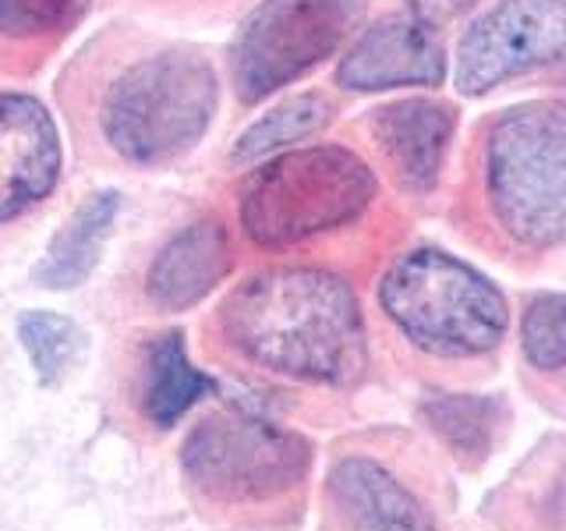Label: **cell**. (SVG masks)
<instances>
[{"mask_svg":"<svg viewBox=\"0 0 566 531\" xmlns=\"http://www.w3.org/2000/svg\"><path fill=\"white\" fill-rule=\"evenodd\" d=\"M223 336L248 362L323 386H350L368 368L358 294L336 273L280 266L248 277L220 309Z\"/></svg>","mask_w":566,"mask_h":531,"instance_id":"6da1fadb","label":"cell"},{"mask_svg":"<svg viewBox=\"0 0 566 531\" xmlns=\"http://www.w3.org/2000/svg\"><path fill=\"white\" fill-rule=\"evenodd\" d=\"M379 305L407 341L436 358L489 354L510 326L500 288L439 248H415L389 266Z\"/></svg>","mask_w":566,"mask_h":531,"instance_id":"7a4b0ae2","label":"cell"},{"mask_svg":"<svg viewBox=\"0 0 566 531\" xmlns=\"http://www.w3.org/2000/svg\"><path fill=\"white\" fill-rule=\"evenodd\" d=\"M485 185L500 227L527 248L566 241V103L506 111L485 146Z\"/></svg>","mask_w":566,"mask_h":531,"instance_id":"3957f363","label":"cell"},{"mask_svg":"<svg viewBox=\"0 0 566 531\" xmlns=\"http://www.w3.org/2000/svg\"><path fill=\"white\" fill-rule=\"evenodd\" d=\"M376 199V177L361 156L312 146L262 164L241 188V227L262 248H287L358 220Z\"/></svg>","mask_w":566,"mask_h":531,"instance_id":"277c9868","label":"cell"},{"mask_svg":"<svg viewBox=\"0 0 566 531\" xmlns=\"http://www.w3.org/2000/svg\"><path fill=\"white\" fill-rule=\"evenodd\" d=\"M217 100V75L199 53H156L114 79L103 100V135L132 164H167L206 135Z\"/></svg>","mask_w":566,"mask_h":531,"instance_id":"5b68a950","label":"cell"},{"mask_svg":"<svg viewBox=\"0 0 566 531\" xmlns=\"http://www.w3.org/2000/svg\"><path fill=\"white\" fill-rule=\"evenodd\" d=\"M365 0H262L230 50L241 103H262L333 58L358 29Z\"/></svg>","mask_w":566,"mask_h":531,"instance_id":"8992f818","label":"cell"},{"mask_svg":"<svg viewBox=\"0 0 566 531\" xmlns=\"http://www.w3.org/2000/svg\"><path fill=\"white\" fill-rule=\"evenodd\" d=\"M185 475L212 500L259 503L294 489L308 475L312 447L291 429L259 415H209L181 450Z\"/></svg>","mask_w":566,"mask_h":531,"instance_id":"52a82bcc","label":"cell"},{"mask_svg":"<svg viewBox=\"0 0 566 531\" xmlns=\"http://www.w3.org/2000/svg\"><path fill=\"white\" fill-rule=\"evenodd\" d=\"M566 58V0H500L457 46V88L482 96L492 85Z\"/></svg>","mask_w":566,"mask_h":531,"instance_id":"ba28073f","label":"cell"},{"mask_svg":"<svg viewBox=\"0 0 566 531\" xmlns=\"http://www.w3.org/2000/svg\"><path fill=\"white\" fill-rule=\"evenodd\" d=\"M442 75H447V50H442L436 25L415 11L389 14L365 29L336 67V82L358 93L439 85Z\"/></svg>","mask_w":566,"mask_h":531,"instance_id":"9c48e42d","label":"cell"},{"mask_svg":"<svg viewBox=\"0 0 566 531\" xmlns=\"http://www.w3.org/2000/svg\"><path fill=\"white\" fill-rule=\"evenodd\" d=\"M61 135L46 106L29 93H0V223L57 188Z\"/></svg>","mask_w":566,"mask_h":531,"instance_id":"30bf717a","label":"cell"},{"mask_svg":"<svg viewBox=\"0 0 566 531\" xmlns=\"http://www.w3.org/2000/svg\"><path fill=\"white\" fill-rule=\"evenodd\" d=\"M329 531H436L429 507L379 460L340 457L326 478Z\"/></svg>","mask_w":566,"mask_h":531,"instance_id":"8fae6325","label":"cell"},{"mask_svg":"<svg viewBox=\"0 0 566 531\" xmlns=\"http://www.w3.org/2000/svg\"><path fill=\"white\" fill-rule=\"evenodd\" d=\"M230 238L220 220H199L156 252L146 273V294L159 312H185L230 273Z\"/></svg>","mask_w":566,"mask_h":531,"instance_id":"7c38bea8","label":"cell"},{"mask_svg":"<svg viewBox=\"0 0 566 531\" xmlns=\"http://www.w3.org/2000/svg\"><path fill=\"white\" fill-rule=\"evenodd\" d=\"M453 124L457 111L450 103L403 100L376 111L371 128H376V138L397 174V181L407 191H429L439 181Z\"/></svg>","mask_w":566,"mask_h":531,"instance_id":"4fadbf2b","label":"cell"},{"mask_svg":"<svg viewBox=\"0 0 566 531\" xmlns=\"http://www.w3.org/2000/svg\"><path fill=\"white\" fill-rule=\"evenodd\" d=\"M120 212V195L117 191H96L71 212V220L53 235L46 256L35 266V283H43L50 291H67L93 273L99 262V252L106 238H111L114 220Z\"/></svg>","mask_w":566,"mask_h":531,"instance_id":"5bb4252c","label":"cell"},{"mask_svg":"<svg viewBox=\"0 0 566 531\" xmlns=\"http://www.w3.org/2000/svg\"><path fill=\"white\" fill-rule=\"evenodd\" d=\"M209 389L212 379L188 362L185 336L181 333L156 336L146 351V372H142V415L156 429H170Z\"/></svg>","mask_w":566,"mask_h":531,"instance_id":"9a60e30c","label":"cell"},{"mask_svg":"<svg viewBox=\"0 0 566 531\" xmlns=\"http://www.w3.org/2000/svg\"><path fill=\"white\" fill-rule=\"evenodd\" d=\"M421 415L429 418L436 436L453 450V457L474 468L492 454V442L500 436L503 407L492 397L450 394V397H429L421 404Z\"/></svg>","mask_w":566,"mask_h":531,"instance_id":"2e32d148","label":"cell"},{"mask_svg":"<svg viewBox=\"0 0 566 531\" xmlns=\"http://www.w3.org/2000/svg\"><path fill=\"white\" fill-rule=\"evenodd\" d=\"M329 117H333V103L326 96H318V93L294 96L287 103H280L276 111H270L262 121H255L252 128L238 138L234 159H259L280 146L308 138L318 128H326Z\"/></svg>","mask_w":566,"mask_h":531,"instance_id":"e0dca14e","label":"cell"},{"mask_svg":"<svg viewBox=\"0 0 566 531\" xmlns=\"http://www.w3.org/2000/svg\"><path fill=\"white\" fill-rule=\"evenodd\" d=\"M18 341H22L43 386L61 383L64 372L82 354V330L67 315L43 312V309L18 315Z\"/></svg>","mask_w":566,"mask_h":531,"instance_id":"ac0fdd59","label":"cell"},{"mask_svg":"<svg viewBox=\"0 0 566 531\" xmlns=\"http://www.w3.org/2000/svg\"><path fill=\"white\" fill-rule=\"evenodd\" d=\"M524 358L542 368H566V294H538L531 298L521 326Z\"/></svg>","mask_w":566,"mask_h":531,"instance_id":"d6986e66","label":"cell"},{"mask_svg":"<svg viewBox=\"0 0 566 531\" xmlns=\"http://www.w3.org/2000/svg\"><path fill=\"white\" fill-rule=\"evenodd\" d=\"M93 0H0V32L25 40L75 25Z\"/></svg>","mask_w":566,"mask_h":531,"instance_id":"ffe728a7","label":"cell"},{"mask_svg":"<svg viewBox=\"0 0 566 531\" xmlns=\"http://www.w3.org/2000/svg\"><path fill=\"white\" fill-rule=\"evenodd\" d=\"M474 0H411V11L415 14H421L424 22H439V18H453V14H460L464 8H471Z\"/></svg>","mask_w":566,"mask_h":531,"instance_id":"44dd1931","label":"cell"}]
</instances>
